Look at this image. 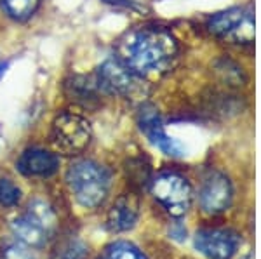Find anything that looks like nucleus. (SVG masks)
<instances>
[{
	"label": "nucleus",
	"instance_id": "nucleus-1",
	"mask_svg": "<svg viewBox=\"0 0 261 259\" xmlns=\"http://www.w3.org/2000/svg\"><path fill=\"white\" fill-rule=\"evenodd\" d=\"M122 57L133 72L159 73L171 66L178 54V42L162 28H140L122 42Z\"/></svg>",
	"mask_w": 261,
	"mask_h": 259
},
{
	"label": "nucleus",
	"instance_id": "nucleus-2",
	"mask_svg": "<svg viewBox=\"0 0 261 259\" xmlns=\"http://www.w3.org/2000/svg\"><path fill=\"white\" fill-rule=\"evenodd\" d=\"M71 193L86 209H94L105 202L110 190V172L92 160H81L66 172Z\"/></svg>",
	"mask_w": 261,
	"mask_h": 259
},
{
	"label": "nucleus",
	"instance_id": "nucleus-3",
	"mask_svg": "<svg viewBox=\"0 0 261 259\" xmlns=\"http://www.w3.org/2000/svg\"><path fill=\"white\" fill-rule=\"evenodd\" d=\"M91 125L86 119L73 113H63L53 122L50 139L54 148L65 155H79L91 143Z\"/></svg>",
	"mask_w": 261,
	"mask_h": 259
},
{
	"label": "nucleus",
	"instance_id": "nucleus-4",
	"mask_svg": "<svg viewBox=\"0 0 261 259\" xmlns=\"http://www.w3.org/2000/svg\"><path fill=\"white\" fill-rule=\"evenodd\" d=\"M209 32L239 44H252L254 40V16L251 7H231L218 12L207 21Z\"/></svg>",
	"mask_w": 261,
	"mask_h": 259
},
{
	"label": "nucleus",
	"instance_id": "nucleus-5",
	"mask_svg": "<svg viewBox=\"0 0 261 259\" xmlns=\"http://www.w3.org/2000/svg\"><path fill=\"white\" fill-rule=\"evenodd\" d=\"M151 193L174 218H181L190 209L192 186L181 174L164 172L157 176L151 181Z\"/></svg>",
	"mask_w": 261,
	"mask_h": 259
},
{
	"label": "nucleus",
	"instance_id": "nucleus-6",
	"mask_svg": "<svg viewBox=\"0 0 261 259\" xmlns=\"http://www.w3.org/2000/svg\"><path fill=\"white\" fill-rule=\"evenodd\" d=\"M98 83L101 91L119 96H133L140 91L141 80L138 73L133 72L124 61L110 57L99 66L98 70Z\"/></svg>",
	"mask_w": 261,
	"mask_h": 259
},
{
	"label": "nucleus",
	"instance_id": "nucleus-7",
	"mask_svg": "<svg viewBox=\"0 0 261 259\" xmlns=\"http://www.w3.org/2000/svg\"><path fill=\"white\" fill-rule=\"evenodd\" d=\"M231 197H233V191H231L230 179L221 172H213L200 188L199 204L202 211L207 214H220L228 209Z\"/></svg>",
	"mask_w": 261,
	"mask_h": 259
},
{
	"label": "nucleus",
	"instance_id": "nucleus-8",
	"mask_svg": "<svg viewBox=\"0 0 261 259\" xmlns=\"http://www.w3.org/2000/svg\"><path fill=\"white\" fill-rule=\"evenodd\" d=\"M140 129L145 132V136L161 150L162 153L169 157H181L185 155V148L181 146L174 137H171L166 132L162 125V120L159 117L157 110L151 106H143L140 111Z\"/></svg>",
	"mask_w": 261,
	"mask_h": 259
},
{
	"label": "nucleus",
	"instance_id": "nucleus-9",
	"mask_svg": "<svg viewBox=\"0 0 261 259\" xmlns=\"http://www.w3.org/2000/svg\"><path fill=\"white\" fill-rule=\"evenodd\" d=\"M195 247L207 259H231L239 247V239L226 229H202L195 237Z\"/></svg>",
	"mask_w": 261,
	"mask_h": 259
},
{
	"label": "nucleus",
	"instance_id": "nucleus-10",
	"mask_svg": "<svg viewBox=\"0 0 261 259\" xmlns=\"http://www.w3.org/2000/svg\"><path fill=\"white\" fill-rule=\"evenodd\" d=\"M60 167L56 153L44 148H30L19 157L18 170L27 178H49Z\"/></svg>",
	"mask_w": 261,
	"mask_h": 259
},
{
	"label": "nucleus",
	"instance_id": "nucleus-11",
	"mask_svg": "<svg viewBox=\"0 0 261 259\" xmlns=\"http://www.w3.org/2000/svg\"><path fill=\"white\" fill-rule=\"evenodd\" d=\"M140 218V200L134 193H125L117 198L108 212V228L112 232H127L134 228Z\"/></svg>",
	"mask_w": 261,
	"mask_h": 259
},
{
	"label": "nucleus",
	"instance_id": "nucleus-12",
	"mask_svg": "<svg viewBox=\"0 0 261 259\" xmlns=\"http://www.w3.org/2000/svg\"><path fill=\"white\" fill-rule=\"evenodd\" d=\"M12 233L16 235L21 244H24L27 247H42L47 242V229L42 224L37 223L30 214L21 216V218L14 219L11 224Z\"/></svg>",
	"mask_w": 261,
	"mask_h": 259
},
{
	"label": "nucleus",
	"instance_id": "nucleus-13",
	"mask_svg": "<svg viewBox=\"0 0 261 259\" xmlns=\"http://www.w3.org/2000/svg\"><path fill=\"white\" fill-rule=\"evenodd\" d=\"M66 96L73 101H79L82 104H87L98 99V91H101L98 78L91 77H71L65 83Z\"/></svg>",
	"mask_w": 261,
	"mask_h": 259
},
{
	"label": "nucleus",
	"instance_id": "nucleus-14",
	"mask_svg": "<svg viewBox=\"0 0 261 259\" xmlns=\"http://www.w3.org/2000/svg\"><path fill=\"white\" fill-rule=\"evenodd\" d=\"M125 172H127V179L130 185L134 188H143L145 185H148L151 170L148 162H145L143 158H133V160L127 162Z\"/></svg>",
	"mask_w": 261,
	"mask_h": 259
},
{
	"label": "nucleus",
	"instance_id": "nucleus-15",
	"mask_svg": "<svg viewBox=\"0 0 261 259\" xmlns=\"http://www.w3.org/2000/svg\"><path fill=\"white\" fill-rule=\"evenodd\" d=\"M28 209H30L28 214L39 224H42L47 232H50V229L56 226V214H54V211L50 209L47 202H44V200H33V202H30Z\"/></svg>",
	"mask_w": 261,
	"mask_h": 259
},
{
	"label": "nucleus",
	"instance_id": "nucleus-16",
	"mask_svg": "<svg viewBox=\"0 0 261 259\" xmlns=\"http://www.w3.org/2000/svg\"><path fill=\"white\" fill-rule=\"evenodd\" d=\"M2 6L11 18L24 21L39 7V0H2Z\"/></svg>",
	"mask_w": 261,
	"mask_h": 259
},
{
	"label": "nucleus",
	"instance_id": "nucleus-17",
	"mask_svg": "<svg viewBox=\"0 0 261 259\" xmlns=\"http://www.w3.org/2000/svg\"><path fill=\"white\" fill-rule=\"evenodd\" d=\"M107 259H146L143 256V252H140V249H136L133 244L127 242H115L110 247L107 249L105 254Z\"/></svg>",
	"mask_w": 261,
	"mask_h": 259
},
{
	"label": "nucleus",
	"instance_id": "nucleus-18",
	"mask_svg": "<svg viewBox=\"0 0 261 259\" xmlns=\"http://www.w3.org/2000/svg\"><path fill=\"white\" fill-rule=\"evenodd\" d=\"M21 200V190L11 179H0V206L14 207Z\"/></svg>",
	"mask_w": 261,
	"mask_h": 259
},
{
	"label": "nucleus",
	"instance_id": "nucleus-19",
	"mask_svg": "<svg viewBox=\"0 0 261 259\" xmlns=\"http://www.w3.org/2000/svg\"><path fill=\"white\" fill-rule=\"evenodd\" d=\"M86 247L79 240H68L63 242L56 247L50 259H82Z\"/></svg>",
	"mask_w": 261,
	"mask_h": 259
},
{
	"label": "nucleus",
	"instance_id": "nucleus-20",
	"mask_svg": "<svg viewBox=\"0 0 261 259\" xmlns=\"http://www.w3.org/2000/svg\"><path fill=\"white\" fill-rule=\"evenodd\" d=\"M4 259H35L33 254L30 252V249L24 244H9L4 250Z\"/></svg>",
	"mask_w": 261,
	"mask_h": 259
},
{
	"label": "nucleus",
	"instance_id": "nucleus-21",
	"mask_svg": "<svg viewBox=\"0 0 261 259\" xmlns=\"http://www.w3.org/2000/svg\"><path fill=\"white\" fill-rule=\"evenodd\" d=\"M103 2L110 4V6H117V7H124V9H130V11H145V6L140 2V0H103Z\"/></svg>",
	"mask_w": 261,
	"mask_h": 259
},
{
	"label": "nucleus",
	"instance_id": "nucleus-22",
	"mask_svg": "<svg viewBox=\"0 0 261 259\" xmlns=\"http://www.w3.org/2000/svg\"><path fill=\"white\" fill-rule=\"evenodd\" d=\"M171 235L174 237L176 240H185V239H187V229L181 226L179 223H176L174 226L171 228Z\"/></svg>",
	"mask_w": 261,
	"mask_h": 259
},
{
	"label": "nucleus",
	"instance_id": "nucleus-23",
	"mask_svg": "<svg viewBox=\"0 0 261 259\" xmlns=\"http://www.w3.org/2000/svg\"><path fill=\"white\" fill-rule=\"evenodd\" d=\"M7 68H9V63H6V61H0V78H2L4 75H6Z\"/></svg>",
	"mask_w": 261,
	"mask_h": 259
},
{
	"label": "nucleus",
	"instance_id": "nucleus-24",
	"mask_svg": "<svg viewBox=\"0 0 261 259\" xmlns=\"http://www.w3.org/2000/svg\"><path fill=\"white\" fill-rule=\"evenodd\" d=\"M101 259H107V257H101Z\"/></svg>",
	"mask_w": 261,
	"mask_h": 259
}]
</instances>
